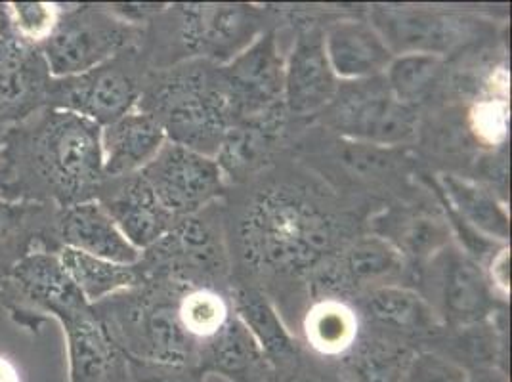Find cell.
<instances>
[{
    "label": "cell",
    "mask_w": 512,
    "mask_h": 382,
    "mask_svg": "<svg viewBox=\"0 0 512 382\" xmlns=\"http://www.w3.org/2000/svg\"><path fill=\"white\" fill-rule=\"evenodd\" d=\"M62 6L54 2H0V41L41 48L52 35Z\"/></svg>",
    "instance_id": "obj_29"
},
{
    "label": "cell",
    "mask_w": 512,
    "mask_h": 382,
    "mask_svg": "<svg viewBox=\"0 0 512 382\" xmlns=\"http://www.w3.org/2000/svg\"><path fill=\"white\" fill-rule=\"evenodd\" d=\"M140 174L176 218L201 213L226 186V176L214 157L169 140Z\"/></svg>",
    "instance_id": "obj_10"
},
{
    "label": "cell",
    "mask_w": 512,
    "mask_h": 382,
    "mask_svg": "<svg viewBox=\"0 0 512 382\" xmlns=\"http://www.w3.org/2000/svg\"><path fill=\"white\" fill-rule=\"evenodd\" d=\"M476 132H480L488 140H503L507 134V107L486 104L478 107L476 115Z\"/></svg>",
    "instance_id": "obj_36"
},
{
    "label": "cell",
    "mask_w": 512,
    "mask_h": 382,
    "mask_svg": "<svg viewBox=\"0 0 512 382\" xmlns=\"http://www.w3.org/2000/svg\"><path fill=\"white\" fill-rule=\"evenodd\" d=\"M467 382H509V379H507V373L497 367H478V369H469Z\"/></svg>",
    "instance_id": "obj_37"
},
{
    "label": "cell",
    "mask_w": 512,
    "mask_h": 382,
    "mask_svg": "<svg viewBox=\"0 0 512 382\" xmlns=\"http://www.w3.org/2000/svg\"><path fill=\"white\" fill-rule=\"evenodd\" d=\"M50 79L41 48L0 41V128L44 107Z\"/></svg>",
    "instance_id": "obj_16"
},
{
    "label": "cell",
    "mask_w": 512,
    "mask_h": 382,
    "mask_svg": "<svg viewBox=\"0 0 512 382\" xmlns=\"http://www.w3.org/2000/svg\"><path fill=\"white\" fill-rule=\"evenodd\" d=\"M0 382H22L16 367L0 356Z\"/></svg>",
    "instance_id": "obj_38"
},
{
    "label": "cell",
    "mask_w": 512,
    "mask_h": 382,
    "mask_svg": "<svg viewBox=\"0 0 512 382\" xmlns=\"http://www.w3.org/2000/svg\"><path fill=\"white\" fill-rule=\"evenodd\" d=\"M65 274L75 283L90 306L134 289L146 281L140 264H117L62 247L58 251Z\"/></svg>",
    "instance_id": "obj_25"
},
{
    "label": "cell",
    "mask_w": 512,
    "mask_h": 382,
    "mask_svg": "<svg viewBox=\"0 0 512 382\" xmlns=\"http://www.w3.org/2000/svg\"><path fill=\"white\" fill-rule=\"evenodd\" d=\"M436 188L442 203L474 232L495 243L505 245L509 241L511 218L490 190L455 174H440Z\"/></svg>",
    "instance_id": "obj_23"
},
{
    "label": "cell",
    "mask_w": 512,
    "mask_h": 382,
    "mask_svg": "<svg viewBox=\"0 0 512 382\" xmlns=\"http://www.w3.org/2000/svg\"><path fill=\"white\" fill-rule=\"evenodd\" d=\"M142 86L132 48L81 75L50 79L44 107L75 113L104 128L136 109Z\"/></svg>",
    "instance_id": "obj_7"
},
{
    "label": "cell",
    "mask_w": 512,
    "mask_h": 382,
    "mask_svg": "<svg viewBox=\"0 0 512 382\" xmlns=\"http://www.w3.org/2000/svg\"><path fill=\"white\" fill-rule=\"evenodd\" d=\"M106 182L102 127L41 107L0 134V199L67 209L98 197Z\"/></svg>",
    "instance_id": "obj_1"
},
{
    "label": "cell",
    "mask_w": 512,
    "mask_h": 382,
    "mask_svg": "<svg viewBox=\"0 0 512 382\" xmlns=\"http://www.w3.org/2000/svg\"><path fill=\"white\" fill-rule=\"evenodd\" d=\"M56 234L60 247L117 264H138L142 253L128 241L98 199L60 209Z\"/></svg>",
    "instance_id": "obj_17"
},
{
    "label": "cell",
    "mask_w": 512,
    "mask_h": 382,
    "mask_svg": "<svg viewBox=\"0 0 512 382\" xmlns=\"http://www.w3.org/2000/svg\"><path fill=\"white\" fill-rule=\"evenodd\" d=\"M58 213L60 209L52 205L0 199V281L23 256L62 249L56 234Z\"/></svg>",
    "instance_id": "obj_19"
},
{
    "label": "cell",
    "mask_w": 512,
    "mask_h": 382,
    "mask_svg": "<svg viewBox=\"0 0 512 382\" xmlns=\"http://www.w3.org/2000/svg\"><path fill=\"white\" fill-rule=\"evenodd\" d=\"M411 358L413 352L402 346L367 342L354 356L352 377L354 382H406Z\"/></svg>",
    "instance_id": "obj_33"
},
{
    "label": "cell",
    "mask_w": 512,
    "mask_h": 382,
    "mask_svg": "<svg viewBox=\"0 0 512 382\" xmlns=\"http://www.w3.org/2000/svg\"><path fill=\"white\" fill-rule=\"evenodd\" d=\"M369 23L394 56L428 54L436 58L470 43L476 27L463 16L415 6H375L369 12Z\"/></svg>",
    "instance_id": "obj_12"
},
{
    "label": "cell",
    "mask_w": 512,
    "mask_h": 382,
    "mask_svg": "<svg viewBox=\"0 0 512 382\" xmlns=\"http://www.w3.org/2000/svg\"><path fill=\"white\" fill-rule=\"evenodd\" d=\"M230 304L235 318L247 327L266 360L285 361L295 356L297 342L266 295L241 285L235 287Z\"/></svg>",
    "instance_id": "obj_26"
},
{
    "label": "cell",
    "mask_w": 512,
    "mask_h": 382,
    "mask_svg": "<svg viewBox=\"0 0 512 382\" xmlns=\"http://www.w3.org/2000/svg\"><path fill=\"white\" fill-rule=\"evenodd\" d=\"M138 264L142 270H174L178 276H216L224 270V251L213 226L195 214L180 218L169 234L142 253Z\"/></svg>",
    "instance_id": "obj_15"
},
{
    "label": "cell",
    "mask_w": 512,
    "mask_h": 382,
    "mask_svg": "<svg viewBox=\"0 0 512 382\" xmlns=\"http://www.w3.org/2000/svg\"><path fill=\"white\" fill-rule=\"evenodd\" d=\"M138 109L150 113L169 142L214 157L234 113L218 65L186 60L144 81Z\"/></svg>",
    "instance_id": "obj_3"
},
{
    "label": "cell",
    "mask_w": 512,
    "mask_h": 382,
    "mask_svg": "<svg viewBox=\"0 0 512 382\" xmlns=\"http://www.w3.org/2000/svg\"><path fill=\"white\" fill-rule=\"evenodd\" d=\"M325 54L341 83L383 77L394 54L369 22L341 20L323 31Z\"/></svg>",
    "instance_id": "obj_18"
},
{
    "label": "cell",
    "mask_w": 512,
    "mask_h": 382,
    "mask_svg": "<svg viewBox=\"0 0 512 382\" xmlns=\"http://www.w3.org/2000/svg\"><path fill=\"white\" fill-rule=\"evenodd\" d=\"M176 316L192 340H211L234 316L232 304L211 287H192L176 302Z\"/></svg>",
    "instance_id": "obj_31"
},
{
    "label": "cell",
    "mask_w": 512,
    "mask_h": 382,
    "mask_svg": "<svg viewBox=\"0 0 512 382\" xmlns=\"http://www.w3.org/2000/svg\"><path fill=\"white\" fill-rule=\"evenodd\" d=\"M0 306L18 325L39 331L44 321L62 319L90 306L65 274L58 253L35 251L0 281Z\"/></svg>",
    "instance_id": "obj_6"
},
{
    "label": "cell",
    "mask_w": 512,
    "mask_h": 382,
    "mask_svg": "<svg viewBox=\"0 0 512 382\" xmlns=\"http://www.w3.org/2000/svg\"><path fill=\"white\" fill-rule=\"evenodd\" d=\"M442 69V58L428 54H402L394 56L388 65L384 79L392 94L407 106L417 107V102L425 100L432 85L436 83Z\"/></svg>",
    "instance_id": "obj_32"
},
{
    "label": "cell",
    "mask_w": 512,
    "mask_h": 382,
    "mask_svg": "<svg viewBox=\"0 0 512 382\" xmlns=\"http://www.w3.org/2000/svg\"><path fill=\"white\" fill-rule=\"evenodd\" d=\"M125 361L130 382H203L199 375L188 371L186 367L157 365L128 358Z\"/></svg>",
    "instance_id": "obj_35"
},
{
    "label": "cell",
    "mask_w": 512,
    "mask_h": 382,
    "mask_svg": "<svg viewBox=\"0 0 512 382\" xmlns=\"http://www.w3.org/2000/svg\"><path fill=\"white\" fill-rule=\"evenodd\" d=\"M239 241L245 260L256 270L299 276L333 253L339 226L306 191L272 186L249 203Z\"/></svg>",
    "instance_id": "obj_2"
},
{
    "label": "cell",
    "mask_w": 512,
    "mask_h": 382,
    "mask_svg": "<svg viewBox=\"0 0 512 382\" xmlns=\"http://www.w3.org/2000/svg\"><path fill=\"white\" fill-rule=\"evenodd\" d=\"M96 199L140 253L159 243L180 220L161 205L140 172L106 180Z\"/></svg>",
    "instance_id": "obj_14"
},
{
    "label": "cell",
    "mask_w": 512,
    "mask_h": 382,
    "mask_svg": "<svg viewBox=\"0 0 512 382\" xmlns=\"http://www.w3.org/2000/svg\"><path fill=\"white\" fill-rule=\"evenodd\" d=\"M218 71L232 106L234 123L285 109V58L281 56L276 31H264L232 62L218 65Z\"/></svg>",
    "instance_id": "obj_11"
},
{
    "label": "cell",
    "mask_w": 512,
    "mask_h": 382,
    "mask_svg": "<svg viewBox=\"0 0 512 382\" xmlns=\"http://www.w3.org/2000/svg\"><path fill=\"white\" fill-rule=\"evenodd\" d=\"M325 127L342 138L375 148L409 142L417 132V107L402 104L383 77L341 83L333 102L320 113Z\"/></svg>",
    "instance_id": "obj_5"
},
{
    "label": "cell",
    "mask_w": 512,
    "mask_h": 382,
    "mask_svg": "<svg viewBox=\"0 0 512 382\" xmlns=\"http://www.w3.org/2000/svg\"><path fill=\"white\" fill-rule=\"evenodd\" d=\"M339 85L325 54L323 29L316 23L302 25L285 58L283 106L287 115H320L333 102Z\"/></svg>",
    "instance_id": "obj_13"
},
{
    "label": "cell",
    "mask_w": 512,
    "mask_h": 382,
    "mask_svg": "<svg viewBox=\"0 0 512 382\" xmlns=\"http://www.w3.org/2000/svg\"><path fill=\"white\" fill-rule=\"evenodd\" d=\"M67 348L69 382H113L121 352L109 339L92 306L60 321Z\"/></svg>",
    "instance_id": "obj_20"
},
{
    "label": "cell",
    "mask_w": 512,
    "mask_h": 382,
    "mask_svg": "<svg viewBox=\"0 0 512 382\" xmlns=\"http://www.w3.org/2000/svg\"><path fill=\"white\" fill-rule=\"evenodd\" d=\"M365 308L386 329L409 337H430L444 329L442 319L419 291L392 283L369 291Z\"/></svg>",
    "instance_id": "obj_24"
},
{
    "label": "cell",
    "mask_w": 512,
    "mask_h": 382,
    "mask_svg": "<svg viewBox=\"0 0 512 382\" xmlns=\"http://www.w3.org/2000/svg\"><path fill=\"white\" fill-rule=\"evenodd\" d=\"M207 344V361L211 369L224 377H243L245 373L253 371L260 361L266 360L247 327L235 316L213 339L207 340Z\"/></svg>",
    "instance_id": "obj_30"
},
{
    "label": "cell",
    "mask_w": 512,
    "mask_h": 382,
    "mask_svg": "<svg viewBox=\"0 0 512 382\" xmlns=\"http://www.w3.org/2000/svg\"><path fill=\"white\" fill-rule=\"evenodd\" d=\"M304 337L308 346L323 358H341L356 348L360 321L346 302L323 298L304 318Z\"/></svg>",
    "instance_id": "obj_27"
},
{
    "label": "cell",
    "mask_w": 512,
    "mask_h": 382,
    "mask_svg": "<svg viewBox=\"0 0 512 382\" xmlns=\"http://www.w3.org/2000/svg\"><path fill=\"white\" fill-rule=\"evenodd\" d=\"M0 134H2V128H0Z\"/></svg>",
    "instance_id": "obj_39"
},
{
    "label": "cell",
    "mask_w": 512,
    "mask_h": 382,
    "mask_svg": "<svg viewBox=\"0 0 512 382\" xmlns=\"http://www.w3.org/2000/svg\"><path fill=\"white\" fill-rule=\"evenodd\" d=\"M342 264L344 274L356 285H392L406 272V256L383 235H365L356 239L344 251Z\"/></svg>",
    "instance_id": "obj_28"
},
{
    "label": "cell",
    "mask_w": 512,
    "mask_h": 382,
    "mask_svg": "<svg viewBox=\"0 0 512 382\" xmlns=\"http://www.w3.org/2000/svg\"><path fill=\"white\" fill-rule=\"evenodd\" d=\"M425 283L430 306L444 327L463 329L497 314L495 291L486 268L461 247L448 243L428 258Z\"/></svg>",
    "instance_id": "obj_9"
},
{
    "label": "cell",
    "mask_w": 512,
    "mask_h": 382,
    "mask_svg": "<svg viewBox=\"0 0 512 382\" xmlns=\"http://www.w3.org/2000/svg\"><path fill=\"white\" fill-rule=\"evenodd\" d=\"M167 144L161 125L142 109H132L102 128L106 180L138 174Z\"/></svg>",
    "instance_id": "obj_21"
},
{
    "label": "cell",
    "mask_w": 512,
    "mask_h": 382,
    "mask_svg": "<svg viewBox=\"0 0 512 382\" xmlns=\"http://www.w3.org/2000/svg\"><path fill=\"white\" fill-rule=\"evenodd\" d=\"M169 10L188 60L228 64L266 31L262 12L249 4H178Z\"/></svg>",
    "instance_id": "obj_8"
},
{
    "label": "cell",
    "mask_w": 512,
    "mask_h": 382,
    "mask_svg": "<svg viewBox=\"0 0 512 382\" xmlns=\"http://www.w3.org/2000/svg\"><path fill=\"white\" fill-rule=\"evenodd\" d=\"M287 111L237 121L228 128L214 159L228 178H245L258 169L276 148L285 127Z\"/></svg>",
    "instance_id": "obj_22"
},
{
    "label": "cell",
    "mask_w": 512,
    "mask_h": 382,
    "mask_svg": "<svg viewBox=\"0 0 512 382\" xmlns=\"http://www.w3.org/2000/svg\"><path fill=\"white\" fill-rule=\"evenodd\" d=\"M469 369L444 354H413L407 367L406 382H467Z\"/></svg>",
    "instance_id": "obj_34"
},
{
    "label": "cell",
    "mask_w": 512,
    "mask_h": 382,
    "mask_svg": "<svg viewBox=\"0 0 512 382\" xmlns=\"http://www.w3.org/2000/svg\"><path fill=\"white\" fill-rule=\"evenodd\" d=\"M140 27L119 18L109 6L62 8L58 23L41 46L52 79L73 77L132 50Z\"/></svg>",
    "instance_id": "obj_4"
}]
</instances>
